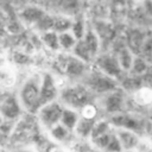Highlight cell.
Here are the masks:
<instances>
[{
  "label": "cell",
  "instance_id": "obj_1",
  "mask_svg": "<svg viewBox=\"0 0 152 152\" xmlns=\"http://www.w3.org/2000/svg\"><path fill=\"white\" fill-rule=\"evenodd\" d=\"M40 86L42 75L33 74L24 80L19 86L17 96L26 114L36 115L40 108Z\"/></svg>",
  "mask_w": 152,
  "mask_h": 152
},
{
  "label": "cell",
  "instance_id": "obj_2",
  "mask_svg": "<svg viewBox=\"0 0 152 152\" xmlns=\"http://www.w3.org/2000/svg\"><path fill=\"white\" fill-rule=\"evenodd\" d=\"M58 100L64 104V107L80 112L88 103L95 102L96 97L84 84H82L81 82H76L65 86L61 90Z\"/></svg>",
  "mask_w": 152,
  "mask_h": 152
},
{
  "label": "cell",
  "instance_id": "obj_3",
  "mask_svg": "<svg viewBox=\"0 0 152 152\" xmlns=\"http://www.w3.org/2000/svg\"><path fill=\"white\" fill-rule=\"evenodd\" d=\"M81 83L84 84L91 91V94L97 99L120 88L118 81L102 74L96 68H90L87 75L81 81Z\"/></svg>",
  "mask_w": 152,
  "mask_h": 152
},
{
  "label": "cell",
  "instance_id": "obj_4",
  "mask_svg": "<svg viewBox=\"0 0 152 152\" xmlns=\"http://www.w3.org/2000/svg\"><path fill=\"white\" fill-rule=\"evenodd\" d=\"M96 102L101 112L106 114L108 119H110L125 112V106L127 104L126 91H124L121 88H118L116 90L99 97Z\"/></svg>",
  "mask_w": 152,
  "mask_h": 152
},
{
  "label": "cell",
  "instance_id": "obj_5",
  "mask_svg": "<svg viewBox=\"0 0 152 152\" xmlns=\"http://www.w3.org/2000/svg\"><path fill=\"white\" fill-rule=\"evenodd\" d=\"M64 108H65L64 104L59 100L42 106L36 114L39 126L46 132L53 126L58 125L61 122Z\"/></svg>",
  "mask_w": 152,
  "mask_h": 152
},
{
  "label": "cell",
  "instance_id": "obj_6",
  "mask_svg": "<svg viewBox=\"0 0 152 152\" xmlns=\"http://www.w3.org/2000/svg\"><path fill=\"white\" fill-rule=\"evenodd\" d=\"M93 64H94V68H96L99 71H101L102 74L107 75L108 77L118 81L119 84H120V81L126 75L122 71V69L120 66V63H119L115 53H112V52L100 53L95 58V61H94Z\"/></svg>",
  "mask_w": 152,
  "mask_h": 152
},
{
  "label": "cell",
  "instance_id": "obj_7",
  "mask_svg": "<svg viewBox=\"0 0 152 152\" xmlns=\"http://www.w3.org/2000/svg\"><path fill=\"white\" fill-rule=\"evenodd\" d=\"M59 66L63 69L66 78L70 80H78L81 82L83 77L87 75L90 68L88 63L81 61L72 53H63V58L58 59Z\"/></svg>",
  "mask_w": 152,
  "mask_h": 152
},
{
  "label": "cell",
  "instance_id": "obj_8",
  "mask_svg": "<svg viewBox=\"0 0 152 152\" xmlns=\"http://www.w3.org/2000/svg\"><path fill=\"white\" fill-rule=\"evenodd\" d=\"M0 113H1V121H19L26 113L17 96V94H11L2 96L1 104H0Z\"/></svg>",
  "mask_w": 152,
  "mask_h": 152
},
{
  "label": "cell",
  "instance_id": "obj_9",
  "mask_svg": "<svg viewBox=\"0 0 152 152\" xmlns=\"http://www.w3.org/2000/svg\"><path fill=\"white\" fill-rule=\"evenodd\" d=\"M61 87L58 84L57 77L50 72L42 75V86H40V107L57 101L59 99Z\"/></svg>",
  "mask_w": 152,
  "mask_h": 152
},
{
  "label": "cell",
  "instance_id": "obj_10",
  "mask_svg": "<svg viewBox=\"0 0 152 152\" xmlns=\"http://www.w3.org/2000/svg\"><path fill=\"white\" fill-rule=\"evenodd\" d=\"M109 120L113 124L114 128L131 129V131H134L139 134H141V132L146 131V128H147V126L144 125V121L141 119H139L137 114H132V113L124 112L119 115L110 118Z\"/></svg>",
  "mask_w": 152,
  "mask_h": 152
},
{
  "label": "cell",
  "instance_id": "obj_11",
  "mask_svg": "<svg viewBox=\"0 0 152 152\" xmlns=\"http://www.w3.org/2000/svg\"><path fill=\"white\" fill-rule=\"evenodd\" d=\"M114 132L122 146L124 152L127 151H134L138 145L141 141V134L131 131V129H125V128H114Z\"/></svg>",
  "mask_w": 152,
  "mask_h": 152
},
{
  "label": "cell",
  "instance_id": "obj_12",
  "mask_svg": "<svg viewBox=\"0 0 152 152\" xmlns=\"http://www.w3.org/2000/svg\"><path fill=\"white\" fill-rule=\"evenodd\" d=\"M45 14L46 13L40 7L30 5L21 10V12L19 13V20L23 24H27L30 26H36Z\"/></svg>",
  "mask_w": 152,
  "mask_h": 152
},
{
  "label": "cell",
  "instance_id": "obj_13",
  "mask_svg": "<svg viewBox=\"0 0 152 152\" xmlns=\"http://www.w3.org/2000/svg\"><path fill=\"white\" fill-rule=\"evenodd\" d=\"M131 100L133 104L140 108L150 109L152 108V87L151 86H142L133 94H131Z\"/></svg>",
  "mask_w": 152,
  "mask_h": 152
},
{
  "label": "cell",
  "instance_id": "obj_14",
  "mask_svg": "<svg viewBox=\"0 0 152 152\" xmlns=\"http://www.w3.org/2000/svg\"><path fill=\"white\" fill-rule=\"evenodd\" d=\"M49 138L53 141V144H58V145H66L71 138L74 137V132H71L70 129H68L65 126H63L61 122L56 126H53L52 128H50L49 131H46Z\"/></svg>",
  "mask_w": 152,
  "mask_h": 152
},
{
  "label": "cell",
  "instance_id": "obj_15",
  "mask_svg": "<svg viewBox=\"0 0 152 152\" xmlns=\"http://www.w3.org/2000/svg\"><path fill=\"white\" fill-rule=\"evenodd\" d=\"M119 63H120V66L122 69V71L125 74H128L132 69V65H133V62H134V58H135V55L134 52L127 46V45H121L116 52H114Z\"/></svg>",
  "mask_w": 152,
  "mask_h": 152
},
{
  "label": "cell",
  "instance_id": "obj_16",
  "mask_svg": "<svg viewBox=\"0 0 152 152\" xmlns=\"http://www.w3.org/2000/svg\"><path fill=\"white\" fill-rule=\"evenodd\" d=\"M86 48L88 49V51L90 52V55L93 56L94 61L95 58L100 55V48H101V39L100 37L97 36V33L95 32V30L93 27H88L87 32H86V36L83 37V39H81Z\"/></svg>",
  "mask_w": 152,
  "mask_h": 152
},
{
  "label": "cell",
  "instance_id": "obj_17",
  "mask_svg": "<svg viewBox=\"0 0 152 152\" xmlns=\"http://www.w3.org/2000/svg\"><path fill=\"white\" fill-rule=\"evenodd\" d=\"M1 86H2V90H8L10 93V89L17 82V75H15V71L13 69V66L8 63H2L1 65Z\"/></svg>",
  "mask_w": 152,
  "mask_h": 152
},
{
  "label": "cell",
  "instance_id": "obj_18",
  "mask_svg": "<svg viewBox=\"0 0 152 152\" xmlns=\"http://www.w3.org/2000/svg\"><path fill=\"white\" fill-rule=\"evenodd\" d=\"M68 152H91L94 146L90 140L78 138L74 134L71 140L65 145Z\"/></svg>",
  "mask_w": 152,
  "mask_h": 152
},
{
  "label": "cell",
  "instance_id": "obj_19",
  "mask_svg": "<svg viewBox=\"0 0 152 152\" xmlns=\"http://www.w3.org/2000/svg\"><path fill=\"white\" fill-rule=\"evenodd\" d=\"M95 124H96V120H88V119H83L81 118L75 131H74V134L78 138H82V139H88L90 140L91 138V134L94 132V127H95Z\"/></svg>",
  "mask_w": 152,
  "mask_h": 152
},
{
  "label": "cell",
  "instance_id": "obj_20",
  "mask_svg": "<svg viewBox=\"0 0 152 152\" xmlns=\"http://www.w3.org/2000/svg\"><path fill=\"white\" fill-rule=\"evenodd\" d=\"M58 39H59V50H62L64 53H71L78 43V39L74 36L71 31L58 33Z\"/></svg>",
  "mask_w": 152,
  "mask_h": 152
},
{
  "label": "cell",
  "instance_id": "obj_21",
  "mask_svg": "<svg viewBox=\"0 0 152 152\" xmlns=\"http://www.w3.org/2000/svg\"><path fill=\"white\" fill-rule=\"evenodd\" d=\"M80 119H81V115H80L78 110L65 107L64 112H63V115H62V119H61V124L63 126H65L68 129H70L71 132H74L78 121H80Z\"/></svg>",
  "mask_w": 152,
  "mask_h": 152
},
{
  "label": "cell",
  "instance_id": "obj_22",
  "mask_svg": "<svg viewBox=\"0 0 152 152\" xmlns=\"http://www.w3.org/2000/svg\"><path fill=\"white\" fill-rule=\"evenodd\" d=\"M39 38L42 42V45L49 49L50 51H58L59 50V39L58 33L53 30L39 33Z\"/></svg>",
  "mask_w": 152,
  "mask_h": 152
},
{
  "label": "cell",
  "instance_id": "obj_23",
  "mask_svg": "<svg viewBox=\"0 0 152 152\" xmlns=\"http://www.w3.org/2000/svg\"><path fill=\"white\" fill-rule=\"evenodd\" d=\"M148 71V63L147 61L141 57V56H135L133 65L131 71L128 72L132 76H137V77H144Z\"/></svg>",
  "mask_w": 152,
  "mask_h": 152
},
{
  "label": "cell",
  "instance_id": "obj_24",
  "mask_svg": "<svg viewBox=\"0 0 152 152\" xmlns=\"http://www.w3.org/2000/svg\"><path fill=\"white\" fill-rule=\"evenodd\" d=\"M72 23L74 19H71L68 15H57L55 17V21H53V31H56L57 33L70 31L72 27Z\"/></svg>",
  "mask_w": 152,
  "mask_h": 152
},
{
  "label": "cell",
  "instance_id": "obj_25",
  "mask_svg": "<svg viewBox=\"0 0 152 152\" xmlns=\"http://www.w3.org/2000/svg\"><path fill=\"white\" fill-rule=\"evenodd\" d=\"M101 109L97 104V102H91L88 103L87 106H84L81 110H80V115L83 119H88V120H99L101 118H97V115L100 114Z\"/></svg>",
  "mask_w": 152,
  "mask_h": 152
},
{
  "label": "cell",
  "instance_id": "obj_26",
  "mask_svg": "<svg viewBox=\"0 0 152 152\" xmlns=\"http://www.w3.org/2000/svg\"><path fill=\"white\" fill-rule=\"evenodd\" d=\"M88 30V26H87V23L84 19L82 18H75L74 19V23H72V27H71V32L74 33V36L81 40L83 39V37L86 36V32Z\"/></svg>",
  "mask_w": 152,
  "mask_h": 152
},
{
  "label": "cell",
  "instance_id": "obj_27",
  "mask_svg": "<svg viewBox=\"0 0 152 152\" xmlns=\"http://www.w3.org/2000/svg\"><path fill=\"white\" fill-rule=\"evenodd\" d=\"M104 152H124L122 146H121V144H120L115 132L112 135V139H110V141H109V144H108V146H107Z\"/></svg>",
  "mask_w": 152,
  "mask_h": 152
},
{
  "label": "cell",
  "instance_id": "obj_28",
  "mask_svg": "<svg viewBox=\"0 0 152 152\" xmlns=\"http://www.w3.org/2000/svg\"><path fill=\"white\" fill-rule=\"evenodd\" d=\"M140 11L142 14L150 19H152V1H145L140 4Z\"/></svg>",
  "mask_w": 152,
  "mask_h": 152
},
{
  "label": "cell",
  "instance_id": "obj_29",
  "mask_svg": "<svg viewBox=\"0 0 152 152\" xmlns=\"http://www.w3.org/2000/svg\"><path fill=\"white\" fill-rule=\"evenodd\" d=\"M127 152H137V151H135V150H134V151H127Z\"/></svg>",
  "mask_w": 152,
  "mask_h": 152
},
{
  "label": "cell",
  "instance_id": "obj_30",
  "mask_svg": "<svg viewBox=\"0 0 152 152\" xmlns=\"http://www.w3.org/2000/svg\"><path fill=\"white\" fill-rule=\"evenodd\" d=\"M151 114H152V108H151Z\"/></svg>",
  "mask_w": 152,
  "mask_h": 152
}]
</instances>
